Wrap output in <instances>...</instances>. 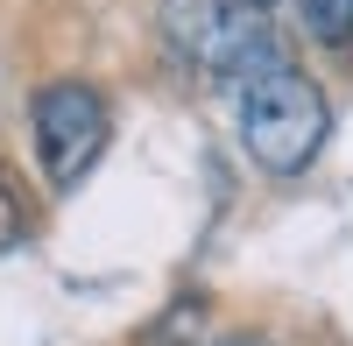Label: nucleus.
<instances>
[{"mask_svg":"<svg viewBox=\"0 0 353 346\" xmlns=\"http://www.w3.org/2000/svg\"><path fill=\"white\" fill-rule=\"evenodd\" d=\"M163 36L184 64L212 71V78H233V85L290 64L261 0H163Z\"/></svg>","mask_w":353,"mask_h":346,"instance_id":"obj_1","label":"nucleus"},{"mask_svg":"<svg viewBox=\"0 0 353 346\" xmlns=\"http://www.w3.org/2000/svg\"><path fill=\"white\" fill-rule=\"evenodd\" d=\"M325 128H332L325 92L297 64H276L241 85V141H248L254 170H269V177H297L325 149Z\"/></svg>","mask_w":353,"mask_h":346,"instance_id":"obj_2","label":"nucleus"},{"mask_svg":"<svg viewBox=\"0 0 353 346\" xmlns=\"http://www.w3.org/2000/svg\"><path fill=\"white\" fill-rule=\"evenodd\" d=\"M28 134H36V163L50 191H78L106 149V99L85 78H57L28 99Z\"/></svg>","mask_w":353,"mask_h":346,"instance_id":"obj_3","label":"nucleus"},{"mask_svg":"<svg viewBox=\"0 0 353 346\" xmlns=\"http://www.w3.org/2000/svg\"><path fill=\"white\" fill-rule=\"evenodd\" d=\"M304 8V28L325 50H353V0H297Z\"/></svg>","mask_w":353,"mask_h":346,"instance_id":"obj_4","label":"nucleus"},{"mask_svg":"<svg viewBox=\"0 0 353 346\" xmlns=\"http://www.w3.org/2000/svg\"><path fill=\"white\" fill-rule=\"evenodd\" d=\"M21 241H28V198H21V184H14V170L0 163V254L21 247Z\"/></svg>","mask_w":353,"mask_h":346,"instance_id":"obj_5","label":"nucleus"},{"mask_svg":"<svg viewBox=\"0 0 353 346\" xmlns=\"http://www.w3.org/2000/svg\"><path fill=\"white\" fill-rule=\"evenodd\" d=\"M198 311H205L198 297H176V304H170V318H156V325H149V339H141V346H184L176 332H184V325H198Z\"/></svg>","mask_w":353,"mask_h":346,"instance_id":"obj_6","label":"nucleus"},{"mask_svg":"<svg viewBox=\"0 0 353 346\" xmlns=\"http://www.w3.org/2000/svg\"><path fill=\"white\" fill-rule=\"evenodd\" d=\"M212 346H261V339H248V332H233V339H212Z\"/></svg>","mask_w":353,"mask_h":346,"instance_id":"obj_7","label":"nucleus"},{"mask_svg":"<svg viewBox=\"0 0 353 346\" xmlns=\"http://www.w3.org/2000/svg\"><path fill=\"white\" fill-rule=\"evenodd\" d=\"M261 8H269V0H261Z\"/></svg>","mask_w":353,"mask_h":346,"instance_id":"obj_8","label":"nucleus"}]
</instances>
